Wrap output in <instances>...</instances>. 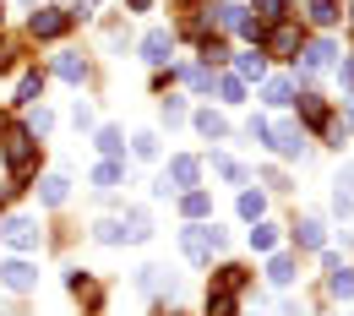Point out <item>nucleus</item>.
Here are the masks:
<instances>
[{
  "label": "nucleus",
  "instance_id": "10",
  "mask_svg": "<svg viewBox=\"0 0 354 316\" xmlns=\"http://www.w3.org/2000/svg\"><path fill=\"white\" fill-rule=\"evenodd\" d=\"M0 284L22 295V289H33V284H39V272H33V262H22V257H17V262H0Z\"/></svg>",
  "mask_w": 354,
  "mask_h": 316
},
{
  "label": "nucleus",
  "instance_id": "9",
  "mask_svg": "<svg viewBox=\"0 0 354 316\" xmlns=\"http://www.w3.org/2000/svg\"><path fill=\"white\" fill-rule=\"evenodd\" d=\"M28 28H33V39H60V33L71 28V11H55V6H49V11H33Z\"/></svg>",
  "mask_w": 354,
  "mask_h": 316
},
{
  "label": "nucleus",
  "instance_id": "43",
  "mask_svg": "<svg viewBox=\"0 0 354 316\" xmlns=\"http://www.w3.org/2000/svg\"><path fill=\"white\" fill-rule=\"evenodd\" d=\"M0 11H6V6H0Z\"/></svg>",
  "mask_w": 354,
  "mask_h": 316
},
{
  "label": "nucleus",
  "instance_id": "38",
  "mask_svg": "<svg viewBox=\"0 0 354 316\" xmlns=\"http://www.w3.org/2000/svg\"><path fill=\"white\" fill-rule=\"evenodd\" d=\"M333 213H338V219H349V213H354V196H349V191H333Z\"/></svg>",
  "mask_w": 354,
  "mask_h": 316
},
{
  "label": "nucleus",
  "instance_id": "27",
  "mask_svg": "<svg viewBox=\"0 0 354 316\" xmlns=\"http://www.w3.org/2000/svg\"><path fill=\"white\" fill-rule=\"evenodd\" d=\"M93 234H98L104 245H120V240H126V224H120V219H98V224H93Z\"/></svg>",
  "mask_w": 354,
  "mask_h": 316
},
{
  "label": "nucleus",
  "instance_id": "42",
  "mask_svg": "<svg viewBox=\"0 0 354 316\" xmlns=\"http://www.w3.org/2000/svg\"><path fill=\"white\" fill-rule=\"evenodd\" d=\"M147 6H153V0H131V11H147Z\"/></svg>",
  "mask_w": 354,
  "mask_h": 316
},
{
  "label": "nucleus",
  "instance_id": "1",
  "mask_svg": "<svg viewBox=\"0 0 354 316\" xmlns=\"http://www.w3.org/2000/svg\"><path fill=\"white\" fill-rule=\"evenodd\" d=\"M180 251H185V262H213V251H223V229L218 224H185L180 229Z\"/></svg>",
  "mask_w": 354,
  "mask_h": 316
},
{
  "label": "nucleus",
  "instance_id": "15",
  "mask_svg": "<svg viewBox=\"0 0 354 316\" xmlns=\"http://www.w3.org/2000/svg\"><path fill=\"white\" fill-rule=\"evenodd\" d=\"M262 98L272 104V109H283V104H295V82H289V77H267Z\"/></svg>",
  "mask_w": 354,
  "mask_h": 316
},
{
  "label": "nucleus",
  "instance_id": "19",
  "mask_svg": "<svg viewBox=\"0 0 354 316\" xmlns=\"http://www.w3.org/2000/svg\"><path fill=\"white\" fill-rule=\"evenodd\" d=\"M55 77H66V82H82V77H88V60H82V55H60V60H55Z\"/></svg>",
  "mask_w": 354,
  "mask_h": 316
},
{
  "label": "nucleus",
  "instance_id": "23",
  "mask_svg": "<svg viewBox=\"0 0 354 316\" xmlns=\"http://www.w3.org/2000/svg\"><path fill=\"white\" fill-rule=\"evenodd\" d=\"M234 71H240V77H267L262 49H251V55H234Z\"/></svg>",
  "mask_w": 354,
  "mask_h": 316
},
{
  "label": "nucleus",
  "instance_id": "8",
  "mask_svg": "<svg viewBox=\"0 0 354 316\" xmlns=\"http://www.w3.org/2000/svg\"><path fill=\"white\" fill-rule=\"evenodd\" d=\"M322 268H327V289H333L338 300H354V268H344V262H338L333 251L322 257Z\"/></svg>",
  "mask_w": 354,
  "mask_h": 316
},
{
  "label": "nucleus",
  "instance_id": "3",
  "mask_svg": "<svg viewBox=\"0 0 354 316\" xmlns=\"http://www.w3.org/2000/svg\"><path fill=\"white\" fill-rule=\"evenodd\" d=\"M196 180H202V158L175 153V158H169V169H164V180L153 185V191H158V196H169V191H191Z\"/></svg>",
  "mask_w": 354,
  "mask_h": 316
},
{
  "label": "nucleus",
  "instance_id": "28",
  "mask_svg": "<svg viewBox=\"0 0 354 316\" xmlns=\"http://www.w3.org/2000/svg\"><path fill=\"white\" fill-rule=\"evenodd\" d=\"M196 131H202V136H213V142H218V136L229 131V120H223V115H213V109H202V115H196Z\"/></svg>",
  "mask_w": 354,
  "mask_h": 316
},
{
  "label": "nucleus",
  "instance_id": "4",
  "mask_svg": "<svg viewBox=\"0 0 354 316\" xmlns=\"http://www.w3.org/2000/svg\"><path fill=\"white\" fill-rule=\"evenodd\" d=\"M262 142L272 147V153H283V158H300V153H306V131H300L295 120H267Z\"/></svg>",
  "mask_w": 354,
  "mask_h": 316
},
{
  "label": "nucleus",
  "instance_id": "33",
  "mask_svg": "<svg viewBox=\"0 0 354 316\" xmlns=\"http://www.w3.org/2000/svg\"><path fill=\"white\" fill-rule=\"evenodd\" d=\"M213 169H218L223 180H234V185H245V169H240V164H234V158H223V153H218V158H213Z\"/></svg>",
  "mask_w": 354,
  "mask_h": 316
},
{
  "label": "nucleus",
  "instance_id": "35",
  "mask_svg": "<svg viewBox=\"0 0 354 316\" xmlns=\"http://www.w3.org/2000/svg\"><path fill=\"white\" fill-rule=\"evenodd\" d=\"M251 245H257V251H272V245H278V229H272V224H257V229H251Z\"/></svg>",
  "mask_w": 354,
  "mask_h": 316
},
{
  "label": "nucleus",
  "instance_id": "36",
  "mask_svg": "<svg viewBox=\"0 0 354 316\" xmlns=\"http://www.w3.org/2000/svg\"><path fill=\"white\" fill-rule=\"evenodd\" d=\"M185 82H191L196 93H207V88H213V71H207V66H191V71H185Z\"/></svg>",
  "mask_w": 354,
  "mask_h": 316
},
{
  "label": "nucleus",
  "instance_id": "11",
  "mask_svg": "<svg viewBox=\"0 0 354 316\" xmlns=\"http://www.w3.org/2000/svg\"><path fill=\"white\" fill-rule=\"evenodd\" d=\"M213 28H223V33H240V28H245V11H240L234 0H218V6H213Z\"/></svg>",
  "mask_w": 354,
  "mask_h": 316
},
{
  "label": "nucleus",
  "instance_id": "14",
  "mask_svg": "<svg viewBox=\"0 0 354 316\" xmlns=\"http://www.w3.org/2000/svg\"><path fill=\"white\" fill-rule=\"evenodd\" d=\"M295 240H300L306 251H327V234H322V219H300V224H295Z\"/></svg>",
  "mask_w": 354,
  "mask_h": 316
},
{
  "label": "nucleus",
  "instance_id": "2",
  "mask_svg": "<svg viewBox=\"0 0 354 316\" xmlns=\"http://www.w3.org/2000/svg\"><path fill=\"white\" fill-rule=\"evenodd\" d=\"M6 169H11V180H33V169H39V142L22 131H6Z\"/></svg>",
  "mask_w": 354,
  "mask_h": 316
},
{
  "label": "nucleus",
  "instance_id": "12",
  "mask_svg": "<svg viewBox=\"0 0 354 316\" xmlns=\"http://www.w3.org/2000/svg\"><path fill=\"white\" fill-rule=\"evenodd\" d=\"M93 185H98V191H115V185H126V164H120V158H104V164L93 169Z\"/></svg>",
  "mask_w": 354,
  "mask_h": 316
},
{
  "label": "nucleus",
  "instance_id": "13",
  "mask_svg": "<svg viewBox=\"0 0 354 316\" xmlns=\"http://www.w3.org/2000/svg\"><path fill=\"white\" fill-rule=\"evenodd\" d=\"M262 44L272 49V55H295V28H289V22H272L262 33Z\"/></svg>",
  "mask_w": 354,
  "mask_h": 316
},
{
  "label": "nucleus",
  "instance_id": "22",
  "mask_svg": "<svg viewBox=\"0 0 354 316\" xmlns=\"http://www.w3.org/2000/svg\"><path fill=\"white\" fill-rule=\"evenodd\" d=\"M262 213H267L262 191H240V219H251V224H262Z\"/></svg>",
  "mask_w": 354,
  "mask_h": 316
},
{
  "label": "nucleus",
  "instance_id": "16",
  "mask_svg": "<svg viewBox=\"0 0 354 316\" xmlns=\"http://www.w3.org/2000/svg\"><path fill=\"white\" fill-rule=\"evenodd\" d=\"M120 224H126V240H131V245H142V240H147V234H153V219H147V213H142V207H131V213H126V219H120Z\"/></svg>",
  "mask_w": 354,
  "mask_h": 316
},
{
  "label": "nucleus",
  "instance_id": "7",
  "mask_svg": "<svg viewBox=\"0 0 354 316\" xmlns=\"http://www.w3.org/2000/svg\"><path fill=\"white\" fill-rule=\"evenodd\" d=\"M169 55H175V33H169V28H153V33L142 39V60H147V66H169Z\"/></svg>",
  "mask_w": 354,
  "mask_h": 316
},
{
  "label": "nucleus",
  "instance_id": "20",
  "mask_svg": "<svg viewBox=\"0 0 354 316\" xmlns=\"http://www.w3.org/2000/svg\"><path fill=\"white\" fill-rule=\"evenodd\" d=\"M66 185H71L66 175H44V180H39V196H44L49 207H60V202H66Z\"/></svg>",
  "mask_w": 354,
  "mask_h": 316
},
{
  "label": "nucleus",
  "instance_id": "26",
  "mask_svg": "<svg viewBox=\"0 0 354 316\" xmlns=\"http://www.w3.org/2000/svg\"><path fill=\"white\" fill-rule=\"evenodd\" d=\"M300 109H306V120L316 126V131H327V104H322L316 93H306V98H300Z\"/></svg>",
  "mask_w": 354,
  "mask_h": 316
},
{
  "label": "nucleus",
  "instance_id": "6",
  "mask_svg": "<svg viewBox=\"0 0 354 316\" xmlns=\"http://www.w3.org/2000/svg\"><path fill=\"white\" fill-rule=\"evenodd\" d=\"M333 55H338V49H333V39H316V44L300 49V71H306V77H322V71H333Z\"/></svg>",
  "mask_w": 354,
  "mask_h": 316
},
{
  "label": "nucleus",
  "instance_id": "37",
  "mask_svg": "<svg viewBox=\"0 0 354 316\" xmlns=\"http://www.w3.org/2000/svg\"><path fill=\"white\" fill-rule=\"evenodd\" d=\"M218 93L229 98V104H240V98H245V82H240V77H223V82H218Z\"/></svg>",
  "mask_w": 354,
  "mask_h": 316
},
{
  "label": "nucleus",
  "instance_id": "18",
  "mask_svg": "<svg viewBox=\"0 0 354 316\" xmlns=\"http://www.w3.org/2000/svg\"><path fill=\"white\" fill-rule=\"evenodd\" d=\"M306 17L316 22V28H333V22L344 17V11H338V0H310V6H306Z\"/></svg>",
  "mask_w": 354,
  "mask_h": 316
},
{
  "label": "nucleus",
  "instance_id": "29",
  "mask_svg": "<svg viewBox=\"0 0 354 316\" xmlns=\"http://www.w3.org/2000/svg\"><path fill=\"white\" fill-rule=\"evenodd\" d=\"M267 278H272V284L283 289V284L295 278V262H289V257H272V262H267Z\"/></svg>",
  "mask_w": 354,
  "mask_h": 316
},
{
  "label": "nucleus",
  "instance_id": "17",
  "mask_svg": "<svg viewBox=\"0 0 354 316\" xmlns=\"http://www.w3.org/2000/svg\"><path fill=\"white\" fill-rule=\"evenodd\" d=\"M180 207H185V219H191V224H202V219L213 213V196H207V191H185V202H180Z\"/></svg>",
  "mask_w": 354,
  "mask_h": 316
},
{
  "label": "nucleus",
  "instance_id": "5",
  "mask_svg": "<svg viewBox=\"0 0 354 316\" xmlns=\"http://www.w3.org/2000/svg\"><path fill=\"white\" fill-rule=\"evenodd\" d=\"M0 240H6L11 251H39V224H33V219H6V224H0Z\"/></svg>",
  "mask_w": 354,
  "mask_h": 316
},
{
  "label": "nucleus",
  "instance_id": "40",
  "mask_svg": "<svg viewBox=\"0 0 354 316\" xmlns=\"http://www.w3.org/2000/svg\"><path fill=\"white\" fill-rule=\"evenodd\" d=\"M11 55H17V49L6 44V39H0V71H11V66H17V60H11Z\"/></svg>",
  "mask_w": 354,
  "mask_h": 316
},
{
  "label": "nucleus",
  "instance_id": "30",
  "mask_svg": "<svg viewBox=\"0 0 354 316\" xmlns=\"http://www.w3.org/2000/svg\"><path fill=\"white\" fill-rule=\"evenodd\" d=\"M218 289L240 295V289H245V268H218Z\"/></svg>",
  "mask_w": 354,
  "mask_h": 316
},
{
  "label": "nucleus",
  "instance_id": "25",
  "mask_svg": "<svg viewBox=\"0 0 354 316\" xmlns=\"http://www.w3.org/2000/svg\"><path fill=\"white\" fill-rule=\"evenodd\" d=\"M136 289H142V295H164V289H169V278H164V268H142V278H136Z\"/></svg>",
  "mask_w": 354,
  "mask_h": 316
},
{
  "label": "nucleus",
  "instance_id": "41",
  "mask_svg": "<svg viewBox=\"0 0 354 316\" xmlns=\"http://www.w3.org/2000/svg\"><path fill=\"white\" fill-rule=\"evenodd\" d=\"M338 191H349V196H354V164L344 169V180H338Z\"/></svg>",
  "mask_w": 354,
  "mask_h": 316
},
{
  "label": "nucleus",
  "instance_id": "32",
  "mask_svg": "<svg viewBox=\"0 0 354 316\" xmlns=\"http://www.w3.org/2000/svg\"><path fill=\"white\" fill-rule=\"evenodd\" d=\"M278 17H283V0H257V22H262V28H272Z\"/></svg>",
  "mask_w": 354,
  "mask_h": 316
},
{
  "label": "nucleus",
  "instance_id": "39",
  "mask_svg": "<svg viewBox=\"0 0 354 316\" xmlns=\"http://www.w3.org/2000/svg\"><path fill=\"white\" fill-rule=\"evenodd\" d=\"M164 120H185V98H164Z\"/></svg>",
  "mask_w": 354,
  "mask_h": 316
},
{
  "label": "nucleus",
  "instance_id": "21",
  "mask_svg": "<svg viewBox=\"0 0 354 316\" xmlns=\"http://www.w3.org/2000/svg\"><path fill=\"white\" fill-rule=\"evenodd\" d=\"M44 93V71H22V82H17V104H33Z\"/></svg>",
  "mask_w": 354,
  "mask_h": 316
},
{
  "label": "nucleus",
  "instance_id": "34",
  "mask_svg": "<svg viewBox=\"0 0 354 316\" xmlns=\"http://www.w3.org/2000/svg\"><path fill=\"white\" fill-rule=\"evenodd\" d=\"M49 126H55V115H49V109H33V115H28V126H22V131H28V136H44Z\"/></svg>",
  "mask_w": 354,
  "mask_h": 316
},
{
  "label": "nucleus",
  "instance_id": "24",
  "mask_svg": "<svg viewBox=\"0 0 354 316\" xmlns=\"http://www.w3.org/2000/svg\"><path fill=\"white\" fill-rule=\"evenodd\" d=\"M98 153H104V158H120V153H126V136L115 131V126H104V131H98Z\"/></svg>",
  "mask_w": 354,
  "mask_h": 316
},
{
  "label": "nucleus",
  "instance_id": "31",
  "mask_svg": "<svg viewBox=\"0 0 354 316\" xmlns=\"http://www.w3.org/2000/svg\"><path fill=\"white\" fill-rule=\"evenodd\" d=\"M131 147H136V158H158V136H153V131H136Z\"/></svg>",
  "mask_w": 354,
  "mask_h": 316
}]
</instances>
